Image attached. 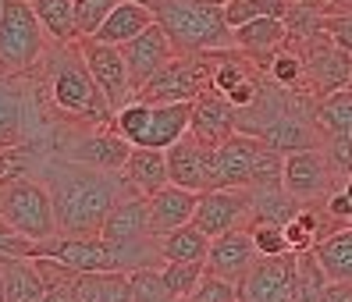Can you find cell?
<instances>
[{
    "mask_svg": "<svg viewBox=\"0 0 352 302\" xmlns=\"http://www.w3.org/2000/svg\"><path fill=\"white\" fill-rule=\"evenodd\" d=\"M29 259H54L75 274H93V270H118L111 246L100 235H54L29 246Z\"/></svg>",
    "mask_w": 352,
    "mask_h": 302,
    "instance_id": "8",
    "label": "cell"
},
{
    "mask_svg": "<svg viewBox=\"0 0 352 302\" xmlns=\"http://www.w3.org/2000/svg\"><path fill=\"white\" fill-rule=\"evenodd\" d=\"M78 302H132V285L125 270L78 274Z\"/></svg>",
    "mask_w": 352,
    "mask_h": 302,
    "instance_id": "29",
    "label": "cell"
},
{
    "mask_svg": "<svg viewBox=\"0 0 352 302\" xmlns=\"http://www.w3.org/2000/svg\"><path fill=\"white\" fill-rule=\"evenodd\" d=\"M43 185L54 203L57 235H100L114 203L132 189L121 171L86 167L65 156L47 160Z\"/></svg>",
    "mask_w": 352,
    "mask_h": 302,
    "instance_id": "1",
    "label": "cell"
},
{
    "mask_svg": "<svg viewBox=\"0 0 352 302\" xmlns=\"http://www.w3.org/2000/svg\"><path fill=\"white\" fill-rule=\"evenodd\" d=\"M314 256L320 259L327 281L352 285V228H342L335 235L320 238L317 246H314Z\"/></svg>",
    "mask_w": 352,
    "mask_h": 302,
    "instance_id": "28",
    "label": "cell"
},
{
    "mask_svg": "<svg viewBox=\"0 0 352 302\" xmlns=\"http://www.w3.org/2000/svg\"><path fill=\"white\" fill-rule=\"evenodd\" d=\"M260 259L256 253V242L250 235V228H235L221 238H210V253H206V270L221 274L228 281H239L253 270V264Z\"/></svg>",
    "mask_w": 352,
    "mask_h": 302,
    "instance_id": "18",
    "label": "cell"
},
{
    "mask_svg": "<svg viewBox=\"0 0 352 302\" xmlns=\"http://www.w3.org/2000/svg\"><path fill=\"white\" fill-rule=\"evenodd\" d=\"M235 47L245 54V57H256L260 65L271 68V60L274 54L288 43V29L281 18H253V22H245V25H235Z\"/></svg>",
    "mask_w": 352,
    "mask_h": 302,
    "instance_id": "22",
    "label": "cell"
},
{
    "mask_svg": "<svg viewBox=\"0 0 352 302\" xmlns=\"http://www.w3.org/2000/svg\"><path fill=\"white\" fill-rule=\"evenodd\" d=\"M0 4H4V0H0Z\"/></svg>",
    "mask_w": 352,
    "mask_h": 302,
    "instance_id": "51",
    "label": "cell"
},
{
    "mask_svg": "<svg viewBox=\"0 0 352 302\" xmlns=\"http://www.w3.org/2000/svg\"><path fill=\"white\" fill-rule=\"evenodd\" d=\"M199 203V192L182 189V185H164L157 196H150V228L153 235L175 231L182 224H189Z\"/></svg>",
    "mask_w": 352,
    "mask_h": 302,
    "instance_id": "23",
    "label": "cell"
},
{
    "mask_svg": "<svg viewBox=\"0 0 352 302\" xmlns=\"http://www.w3.org/2000/svg\"><path fill=\"white\" fill-rule=\"evenodd\" d=\"M25 125H29V104L18 75L0 68V150L25 146Z\"/></svg>",
    "mask_w": 352,
    "mask_h": 302,
    "instance_id": "21",
    "label": "cell"
},
{
    "mask_svg": "<svg viewBox=\"0 0 352 302\" xmlns=\"http://www.w3.org/2000/svg\"><path fill=\"white\" fill-rule=\"evenodd\" d=\"M39 25L47 29L54 43H75L78 29H75V0H32Z\"/></svg>",
    "mask_w": 352,
    "mask_h": 302,
    "instance_id": "31",
    "label": "cell"
},
{
    "mask_svg": "<svg viewBox=\"0 0 352 302\" xmlns=\"http://www.w3.org/2000/svg\"><path fill=\"white\" fill-rule=\"evenodd\" d=\"M121 4V0H75V29L78 39L96 36V29L107 22V14Z\"/></svg>",
    "mask_w": 352,
    "mask_h": 302,
    "instance_id": "39",
    "label": "cell"
},
{
    "mask_svg": "<svg viewBox=\"0 0 352 302\" xmlns=\"http://www.w3.org/2000/svg\"><path fill=\"white\" fill-rule=\"evenodd\" d=\"M281 185L285 192L299 199V203H314V199L331 196V167L327 156L320 150H292L285 153V167H281Z\"/></svg>",
    "mask_w": 352,
    "mask_h": 302,
    "instance_id": "13",
    "label": "cell"
},
{
    "mask_svg": "<svg viewBox=\"0 0 352 302\" xmlns=\"http://www.w3.org/2000/svg\"><path fill=\"white\" fill-rule=\"evenodd\" d=\"M100 238L107 246H132V242H146V238H157L153 228H150V199L129 189L125 196L114 203V210L103 220V231Z\"/></svg>",
    "mask_w": 352,
    "mask_h": 302,
    "instance_id": "16",
    "label": "cell"
},
{
    "mask_svg": "<svg viewBox=\"0 0 352 302\" xmlns=\"http://www.w3.org/2000/svg\"><path fill=\"white\" fill-rule=\"evenodd\" d=\"M43 89L54 111L65 114L68 121H82V125L96 128L114 121V107L93 82L86 60H82L78 39L75 43H57L54 54H43Z\"/></svg>",
    "mask_w": 352,
    "mask_h": 302,
    "instance_id": "2",
    "label": "cell"
},
{
    "mask_svg": "<svg viewBox=\"0 0 352 302\" xmlns=\"http://www.w3.org/2000/svg\"><path fill=\"white\" fill-rule=\"evenodd\" d=\"M153 22H157L153 8L121 0V4L107 14V22L96 29V36H89V39H100V43H111V47H125L129 39H135L139 32H146Z\"/></svg>",
    "mask_w": 352,
    "mask_h": 302,
    "instance_id": "25",
    "label": "cell"
},
{
    "mask_svg": "<svg viewBox=\"0 0 352 302\" xmlns=\"http://www.w3.org/2000/svg\"><path fill=\"white\" fill-rule=\"evenodd\" d=\"M121 57H125V68H129V82H132V96L150 82V78L168 65L175 57V47L168 32H164L160 22H153L146 32H139L135 39H129L125 47H121Z\"/></svg>",
    "mask_w": 352,
    "mask_h": 302,
    "instance_id": "14",
    "label": "cell"
},
{
    "mask_svg": "<svg viewBox=\"0 0 352 302\" xmlns=\"http://www.w3.org/2000/svg\"><path fill=\"white\" fill-rule=\"evenodd\" d=\"M267 71H271V78H274V82L281 86V89H296L299 82H302V78H306V65H302V57L299 54H292V50H278L274 54V60H271V68H267Z\"/></svg>",
    "mask_w": 352,
    "mask_h": 302,
    "instance_id": "41",
    "label": "cell"
},
{
    "mask_svg": "<svg viewBox=\"0 0 352 302\" xmlns=\"http://www.w3.org/2000/svg\"><path fill=\"white\" fill-rule=\"evenodd\" d=\"M210 86H214V57L210 54H175L135 93V100H146V104H196Z\"/></svg>",
    "mask_w": 352,
    "mask_h": 302,
    "instance_id": "7",
    "label": "cell"
},
{
    "mask_svg": "<svg viewBox=\"0 0 352 302\" xmlns=\"http://www.w3.org/2000/svg\"><path fill=\"white\" fill-rule=\"evenodd\" d=\"M0 302H8V285H4V270H0Z\"/></svg>",
    "mask_w": 352,
    "mask_h": 302,
    "instance_id": "46",
    "label": "cell"
},
{
    "mask_svg": "<svg viewBox=\"0 0 352 302\" xmlns=\"http://www.w3.org/2000/svg\"><path fill=\"white\" fill-rule=\"evenodd\" d=\"M132 4H146V8H153V4H157V0H132Z\"/></svg>",
    "mask_w": 352,
    "mask_h": 302,
    "instance_id": "47",
    "label": "cell"
},
{
    "mask_svg": "<svg viewBox=\"0 0 352 302\" xmlns=\"http://www.w3.org/2000/svg\"><path fill=\"white\" fill-rule=\"evenodd\" d=\"M324 32L335 39L342 50L352 54V11L349 14H324Z\"/></svg>",
    "mask_w": 352,
    "mask_h": 302,
    "instance_id": "43",
    "label": "cell"
},
{
    "mask_svg": "<svg viewBox=\"0 0 352 302\" xmlns=\"http://www.w3.org/2000/svg\"><path fill=\"white\" fill-rule=\"evenodd\" d=\"M306 78L314 82L317 96H331V93H342L352 86V54L342 50L327 32H317L306 39Z\"/></svg>",
    "mask_w": 352,
    "mask_h": 302,
    "instance_id": "9",
    "label": "cell"
},
{
    "mask_svg": "<svg viewBox=\"0 0 352 302\" xmlns=\"http://www.w3.org/2000/svg\"><path fill=\"white\" fill-rule=\"evenodd\" d=\"M331 153H335V160H338V164L352 167V132L331 135Z\"/></svg>",
    "mask_w": 352,
    "mask_h": 302,
    "instance_id": "44",
    "label": "cell"
},
{
    "mask_svg": "<svg viewBox=\"0 0 352 302\" xmlns=\"http://www.w3.org/2000/svg\"><path fill=\"white\" fill-rule=\"evenodd\" d=\"M164 281H168V292L175 295V302L189 299L192 288L199 285V277L206 274V264H164L160 267Z\"/></svg>",
    "mask_w": 352,
    "mask_h": 302,
    "instance_id": "38",
    "label": "cell"
},
{
    "mask_svg": "<svg viewBox=\"0 0 352 302\" xmlns=\"http://www.w3.org/2000/svg\"><path fill=\"white\" fill-rule=\"evenodd\" d=\"M47 285V302H78V274L54 264V259H32Z\"/></svg>",
    "mask_w": 352,
    "mask_h": 302,
    "instance_id": "33",
    "label": "cell"
},
{
    "mask_svg": "<svg viewBox=\"0 0 352 302\" xmlns=\"http://www.w3.org/2000/svg\"><path fill=\"white\" fill-rule=\"evenodd\" d=\"M309 4H320V0H309Z\"/></svg>",
    "mask_w": 352,
    "mask_h": 302,
    "instance_id": "50",
    "label": "cell"
},
{
    "mask_svg": "<svg viewBox=\"0 0 352 302\" xmlns=\"http://www.w3.org/2000/svg\"><path fill=\"white\" fill-rule=\"evenodd\" d=\"M327 213H331V217H338V220H349V217H352V199L345 196V189L327 196Z\"/></svg>",
    "mask_w": 352,
    "mask_h": 302,
    "instance_id": "45",
    "label": "cell"
},
{
    "mask_svg": "<svg viewBox=\"0 0 352 302\" xmlns=\"http://www.w3.org/2000/svg\"><path fill=\"white\" fill-rule=\"evenodd\" d=\"M285 153L256 135L235 132L214 146V185L210 189H263L281 185Z\"/></svg>",
    "mask_w": 352,
    "mask_h": 302,
    "instance_id": "4",
    "label": "cell"
},
{
    "mask_svg": "<svg viewBox=\"0 0 352 302\" xmlns=\"http://www.w3.org/2000/svg\"><path fill=\"white\" fill-rule=\"evenodd\" d=\"M129 153H132V143L121 139L114 128H96V132H86V135H75L72 143L60 150L65 160H75V164H86V167H100V171H121Z\"/></svg>",
    "mask_w": 352,
    "mask_h": 302,
    "instance_id": "17",
    "label": "cell"
},
{
    "mask_svg": "<svg viewBox=\"0 0 352 302\" xmlns=\"http://www.w3.org/2000/svg\"><path fill=\"white\" fill-rule=\"evenodd\" d=\"M157 249L164 256V264H206L210 253V235H203L192 220L175 231L157 235Z\"/></svg>",
    "mask_w": 352,
    "mask_h": 302,
    "instance_id": "26",
    "label": "cell"
},
{
    "mask_svg": "<svg viewBox=\"0 0 352 302\" xmlns=\"http://www.w3.org/2000/svg\"><path fill=\"white\" fill-rule=\"evenodd\" d=\"M125 181L142 192V196H157L164 185H171V174H168V150H146V146H132L125 167H121Z\"/></svg>",
    "mask_w": 352,
    "mask_h": 302,
    "instance_id": "24",
    "label": "cell"
},
{
    "mask_svg": "<svg viewBox=\"0 0 352 302\" xmlns=\"http://www.w3.org/2000/svg\"><path fill=\"white\" fill-rule=\"evenodd\" d=\"M239 111L228 104V100L214 89H206L196 104H192V121H189V132L199 139L203 146H221L228 135H235L239 125H235Z\"/></svg>",
    "mask_w": 352,
    "mask_h": 302,
    "instance_id": "19",
    "label": "cell"
},
{
    "mask_svg": "<svg viewBox=\"0 0 352 302\" xmlns=\"http://www.w3.org/2000/svg\"><path fill=\"white\" fill-rule=\"evenodd\" d=\"M153 14L168 32L175 54H221L235 47L224 8L210 0H157Z\"/></svg>",
    "mask_w": 352,
    "mask_h": 302,
    "instance_id": "3",
    "label": "cell"
},
{
    "mask_svg": "<svg viewBox=\"0 0 352 302\" xmlns=\"http://www.w3.org/2000/svg\"><path fill=\"white\" fill-rule=\"evenodd\" d=\"M210 4H217V8H224V4H228V0H210Z\"/></svg>",
    "mask_w": 352,
    "mask_h": 302,
    "instance_id": "49",
    "label": "cell"
},
{
    "mask_svg": "<svg viewBox=\"0 0 352 302\" xmlns=\"http://www.w3.org/2000/svg\"><path fill=\"white\" fill-rule=\"evenodd\" d=\"M331 285L314 249L296 253V302H324V288Z\"/></svg>",
    "mask_w": 352,
    "mask_h": 302,
    "instance_id": "32",
    "label": "cell"
},
{
    "mask_svg": "<svg viewBox=\"0 0 352 302\" xmlns=\"http://www.w3.org/2000/svg\"><path fill=\"white\" fill-rule=\"evenodd\" d=\"M288 0H228L224 4V18L228 25H245L253 18H285Z\"/></svg>",
    "mask_w": 352,
    "mask_h": 302,
    "instance_id": "35",
    "label": "cell"
},
{
    "mask_svg": "<svg viewBox=\"0 0 352 302\" xmlns=\"http://www.w3.org/2000/svg\"><path fill=\"white\" fill-rule=\"evenodd\" d=\"M0 220L14 235L32 238V242H43V238L57 235L50 192L36 178H14L8 185H0Z\"/></svg>",
    "mask_w": 352,
    "mask_h": 302,
    "instance_id": "6",
    "label": "cell"
},
{
    "mask_svg": "<svg viewBox=\"0 0 352 302\" xmlns=\"http://www.w3.org/2000/svg\"><path fill=\"white\" fill-rule=\"evenodd\" d=\"M168 174L171 185L210 192L214 185V146H203L192 132H185L175 146H168Z\"/></svg>",
    "mask_w": 352,
    "mask_h": 302,
    "instance_id": "15",
    "label": "cell"
},
{
    "mask_svg": "<svg viewBox=\"0 0 352 302\" xmlns=\"http://www.w3.org/2000/svg\"><path fill=\"white\" fill-rule=\"evenodd\" d=\"M239 302H296V253L260 256L239 281Z\"/></svg>",
    "mask_w": 352,
    "mask_h": 302,
    "instance_id": "10",
    "label": "cell"
},
{
    "mask_svg": "<svg viewBox=\"0 0 352 302\" xmlns=\"http://www.w3.org/2000/svg\"><path fill=\"white\" fill-rule=\"evenodd\" d=\"M250 235H253V242H256V253H260V256L292 253V246H288V238H285V228H281V224H253Z\"/></svg>",
    "mask_w": 352,
    "mask_h": 302,
    "instance_id": "42",
    "label": "cell"
},
{
    "mask_svg": "<svg viewBox=\"0 0 352 302\" xmlns=\"http://www.w3.org/2000/svg\"><path fill=\"white\" fill-rule=\"evenodd\" d=\"M132 285V302H175V295L168 292V281H164L160 267H139L129 274Z\"/></svg>",
    "mask_w": 352,
    "mask_h": 302,
    "instance_id": "37",
    "label": "cell"
},
{
    "mask_svg": "<svg viewBox=\"0 0 352 302\" xmlns=\"http://www.w3.org/2000/svg\"><path fill=\"white\" fill-rule=\"evenodd\" d=\"M314 121L327 132V135H342V132H352V93H331V96H320L317 104V114Z\"/></svg>",
    "mask_w": 352,
    "mask_h": 302,
    "instance_id": "34",
    "label": "cell"
},
{
    "mask_svg": "<svg viewBox=\"0 0 352 302\" xmlns=\"http://www.w3.org/2000/svg\"><path fill=\"white\" fill-rule=\"evenodd\" d=\"M47 54V29L39 25L32 0L0 4V68L11 75H29Z\"/></svg>",
    "mask_w": 352,
    "mask_h": 302,
    "instance_id": "5",
    "label": "cell"
},
{
    "mask_svg": "<svg viewBox=\"0 0 352 302\" xmlns=\"http://www.w3.org/2000/svg\"><path fill=\"white\" fill-rule=\"evenodd\" d=\"M0 270H4L8 302H47V285H43V277H39L32 259L0 256Z\"/></svg>",
    "mask_w": 352,
    "mask_h": 302,
    "instance_id": "27",
    "label": "cell"
},
{
    "mask_svg": "<svg viewBox=\"0 0 352 302\" xmlns=\"http://www.w3.org/2000/svg\"><path fill=\"white\" fill-rule=\"evenodd\" d=\"M182 302H239V285L228 281V277H221V274L206 270L199 277V285L192 288V295L182 299Z\"/></svg>",
    "mask_w": 352,
    "mask_h": 302,
    "instance_id": "40",
    "label": "cell"
},
{
    "mask_svg": "<svg viewBox=\"0 0 352 302\" xmlns=\"http://www.w3.org/2000/svg\"><path fill=\"white\" fill-rule=\"evenodd\" d=\"M345 196H349V199H352V178H349V181H345Z\"/></svg>",
    "mask_w": 352,
    "mask_h": 302,
    "instance_id": "48",
    "label": "cell"
},
{
    "mask_svg": "<svg viewBox=\"0 0 352 302\" xmlns=\"http://www.w3.org/2000/svg\"><path fill=\"white\" fill-rule=\"evenodd\" d=\"M250 217H253V189H210V192H199L192 224L203 235L221 238L242 228Z\"/></svg>",
    "mask_w": 352,
    "mask_h": 302,
    "instance_id": "11",
    "label": "cell"
},
{
    "mask_svg": "<svg viewBox=\"0 0 352 302\" xmlns=\"http://www.w3.org/2000/svg\"><path fill=\"white\" fill-rule=\"evenodd\" d=\"M285 238H288V246H292V253H306V249H314L317 242L324 238V228H320V217L302 207L292 220L285 224Z\"/></svg>",
    "mask_w": 352,
    "mask_h": 302,
    "instance_id": "36",
    "label": "cell"
},
{
    "mask_svg": "<svg viewBox=\"0 0 352 302\" xmlns=\"http://www.w3.org/2000/svg\"><path fill=\"white\" fill-rule=\"evenodd\" d=\"M302 210L299 199L285 192V185H263L253 189V224H288Z\"/></svg>",
    "mask_w": 352,
    "mask_h": 302,
    "instance_id": "30",
    "label": "cell"
},
{
    "mask_svg": "<svg viewBox=\"0 0 352 302\" xmlns=\"http://www.w3.org/2000/svg\"><path fill=\"white\" fill-rule=\"evenodd\" d=\"M142 104H146V100H142ZM189 121H192V104H150L146 128L135 139V146L168 150L189 132Z\"/></svg>",
    "mask_w": 352,
    "mask_h": 302,
    "instance_id": "20",
    "label": "cell"
},
{
    "mask_svg": "<svg viewBox=\"0 0 352 302\" xmlns=\"http://www.w3.org/2000/svg\"><path fill=\"white\" fill-rule=\"evenodd\" d=\"M78 50H82V60H86L93 82L107 96V104L114 111H121L132 100V82H129V68H125V57H121V47L100 43V39L86 36V39H78Z\"/></svg>",
    "mask_w": 352,
    "mask_h": 302,
    "instance_id": "12",
    "label": "cell"
}]
</instances>
